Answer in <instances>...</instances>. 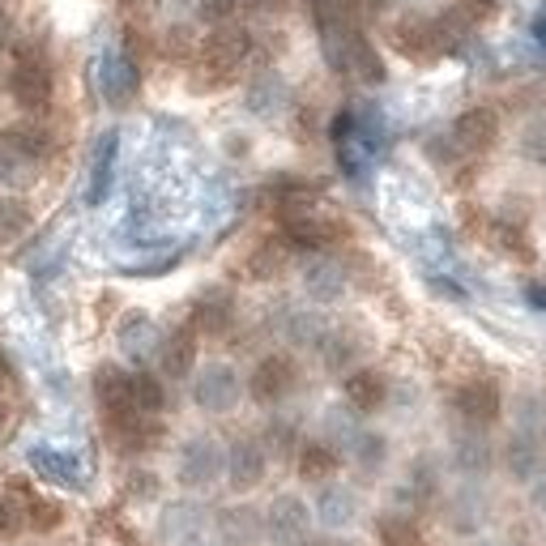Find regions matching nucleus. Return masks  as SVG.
<instances>
[{"mask_svg":"<svg viewBox=\"0 0 546 546\" xmlns=\"http://www.w3.org/2000/svg\"><path fill=\"white\" fill-rule=\"evenodd\" d=\"M248 56V35L235 26H218L210 39L201 47V69H205V82H227V77L244 64Z\"/></svg>","mask_w":546,"mask_h":546,"instance_id":"1","label":"nucleus"},{"mask_svg":"<svg viewBox=\"0 0 546 546\" xmlns=\"http://www.w3.org/2000/svg\"><path fill=\"white\" fill-rule=\"evenodd\" d=\"M13 99H18L26 111H43L52 103V69L39 52H22L18 56V69H13Z\"/></svg>","mask_w":546,"mask_h":546,"instance_id":"2","label":"nucleus"},{"mask_svg":"<svg viewBox=\"0 0 546 546\" xmlns=\"http://www.w3.org/2000/svg\"><path fill=\"white\" fill-rule=\"evenodd\" d=\"M239 393H244V389H239V376H235V367H227V363L205 367V372L192 380V401H197L201 410H210V414L235 410Z\"/></svg>","mask_w":546,"mask_h":546,"instance_id":"3","label":"nucleus"},{"mask_svg":"<svg viewBox=\"0 0 546 546\" xmlns=\"http://www.w3.org/2000/svg\"><path fill=\"white\" fill-rule=\"evenodd\" d=\"M453 406L457 414L465 419V427H491L495 419H500V410H504V397H500V384L495 380H470V384H461L457 397H453Z\"/></svg>","mask_w":546,"mask_h":546,"instance_id":"4","label":"nucleus"},{"mask_svg":"<svg viewBox=\"0 0 546 546\" xmlns=\"http://www.w3.org/2000/svg\"><path fill=\"white\" fill-rule=\"evenodd\" d=\"M218 474H227V453L214 440H188L180 448V483L184 487H210Z\"/></svg>","mask_w":546,"mask_h":546,"instance_id":"5","label":"nucleus"},{"mask_svg":"<svg viewBox=\"0 0 546 546\" xmlns=\"http://www.w3.org/2000/svg\"><path fill=\"white\" fill-rule=\"evenodd\" d=\"M299 384V367L295 359H286V355H269L256 363V372L248 380V393L261 401V406H273V401H282L286 393H291Z\"/></svg>","mask_w":546,"mask_h":546,"instance_id":"6","label":"nucleus"},{"mask_svg":"<svg viewBox=\"0 0 546 546\" xmlns=\"http://www.w3.org/2000/svg\"><path fill=\"white\" fill-rule=\"evenodd\" d=\"M495 137H500V120H495V111H487V107L461 111L453 124V146L461 154H487L495 146Z\"/></svg>","mask_w":546,"mask_h":546,"instance_id":"7","label":"nucleus"},{"mask_svg":"<svg viewBox=\"0 0 546 546\" xmlns=\"http://www.w3.org/2000/svg\"><path fill=\"white\" fill-rule=\"evenodd\" d=\"M265 465H269V457H265L261 440H235L231 453H227V483H231V491L244 495L252 487H261Z\"/></svg>","mask_w":546,"mask_h":546,"instance_id":"8","label":"nucleus"},{"mask_svg":"<svg viewBox=\"0 0 546 546\" xmlns=\"http://www.w3.org/2000/svg\"><path fill=\"white\" fill-rule=\"evenodd\" d=\"M265 525L278 542H303V534L312 529V508L299 495H278L265 512Z\"/></svg>","mask_w":546,"mask_h":546,"instance_id":"9","label":"nucleus"},{"mask_svg":"<svg viewBox=\"0 0 546 546\" xmlns=\"http://www.w3.org/2000/svg\"><path fill=\"white\" fill-rule=\"evenodd\" d=\"M137 86H141L137 64L128 60L124 52H107L103 64H99V90H103V99L116 103V107H124V103L137 94Z\"/></svg>","mask_w":546,"mask_h":546,"instance_id":"10","label":"nucleus"},{"mask_svg":"<svg viewBox=\"0 0 546 546\" xmlns=\"http://www.w3.org/2000/svg\"><path fill=\"white\" fill-rule=\"evenodd\" d=\"M116 154H120V137L116 133H103L99 146H94V158H90V188H86V201L90 205H103L107 201L111 180H116Z\"/></svg>","mask_w":546,"mask_h":546,"instance_id":"11","label":"nucleus"},{"mask_svg":"<svg viewBox=\"0 0 546 546\" xmlns=\"http://www.w3.org/2000/svg\"><path fill=\"white\" fill-rule=\"evenodd\" d=\"M30 465L35 474L47 478L56 487H82V465L73 453H60V448H30Z\"/></svg>","mask_w":546,"mask_h":546,"instance_id":"12","label":"nucleus"},{"mask_svg":"<svg viewBox=\"0 0 546 546\" xmlns=\"http://www.w3.org/2000/svg\"><path fill=\"white\" fill-rule=\"evenodd\" d=\"M158 363H163V376L184 380L192 372V363H197V329H192V325L175 329L167 342H163V355H158Z\"/></svg>","mask_w":546,"mask_h":546,"instance_id":"13","label":"nucleus"},{"mask_svg":"<svg viewBox=\"0 0 546 546\" xmlns=\"http://www.w3.org/2000/svg\"><path fill=\"white\" fill-rule=\"evenodd\" d=\"M355 512H359V504H355V491L350 487H325L316 495V521L320 525H329V529H346L350 521H355Z\"/></svg>","mask_w":546,"mask_h":546,"instance_id":"14","label":"nucleus"},{"mask_svg":"<svg viewBox=\"0 0 546 546\" xmlns=\"http://www.w3.org/2000/svg\"><path fill=\"white\" fill-rule=\"evenodd\" d=\"M504 465H508L512 478H521V483L538 478V470H542V440L512 436V440L504 444Z\"/></svg>","mask_w":546,"mask_h":546,"instance_id":"15","label":"nucleus"},{"mask_svg":"<svg viewBox=\"0 0 546 546\" xmlns=\"http://www.w3.org/2000/svg\"><path fill=\"white\" fill-rule=\"evenodd\" d=\"M384 397H389V384H384L380 372H350L346 376V401L355 410H380L384 406Z\"/></svg>","mask_w":546,"mask_h":546,"instance_id":"16","label":"nucleus"},{"mask_svg":"<svg viewBox=\"0 0 546 546\" xmlns=\"http://www.w3.org/2000/svg\"><path fill=\"white\" fill-rule=\"evenodd\" d=\"M453 461H457V470H465V474L487 470V465H491V444H487L483 431H478V427L461 431V436L453 440Z\"/></svg>","mask_w":546,"mask_h":546,"instance_id":"17","label":"nucleus"},{"mask_svg":"<svg viewBox=\"0 0 546 546\" xmlns=\"http://www.w3.org/2000/svg\"><path fill=\"white\" fill-rule=\"evenodd\" d=\"M303 286H308V295L316 303H333L346 291V273L329 261H316V265H308V273H303Z\"/></svg>","mask_w":546,"mask_h":546,"instance_id":"18","label":"nucleus"},{"mask_svg":"<svg viewBox=\"0 0 546 546\" xmlns=\"http://www.w3.org/2000/svg\"><path fill=\"white\" fill-rule=\"evenodd\" d=\"M231 325V295L227 291H210L201 303H197V312H192V329H201V333H227Z\"/></svg>","mask_w":546,"mask_h":546,"instance_id":"19","label":"nucleus"},{"mask_svg":"<svg viewBox=\"0 0 546 546\" xmlns=\"http://www.w3.org/2000/svg\"><path fill=\"white\" fill-rule=\"evenodd\" d=\"M333 470H337V453L329 444H303L299 448V478H308V483H325Z\"/></svg>","mask_w":546,"mask_h":546,"instance_id":"20","label":"nucleus"},{"mask_svg":"<svg viewBox=\"0 0 546 546\" xmlns=\"http://www.w3.org/2000/svg\"><path fill=\"white\" fill-rule=\"evenodd\" d=\"M517 436L546 440V397L542 393H525L517 401Z\"/></svg>","mask_w":546,"mask_h":546,"instance_id":"21","label":"nucleus"},{"mask_svg":"<svg viewBox=\"0 0 546 546\" xmlns=\"http://www.w3.org/2000/svg\"><path fill=\"white\" fill-rule=\"evenodd\" d=\"M120 346L128 350L133 359H141L146 350L154 346V325H150V316H141V312H128L120 320Z\"/></svg>","mask_w":546,"mask_h":546,"instance_id":"22","label":"nucleus"},{"mask_svg":"<svg viewBox=\"0 0 546 546\" xmlns=\"http://www.w3.org/2000/svg\"><path fill=\"white\" fill-rule=\"evenodd\" d=\"M30 231V214L22 201H0V244H18Z\"/></svg>","mask_w":546,"mask_h":546,"instance_id":"23","label":"nucleus"},{"mask_svg":"<svg viewBox=\"0 0 546 546\" xmlns=\"http://www.w3.org/2000/svg\"><path fill=\"white\" fill-rule=\"evenodd\" d=\"M26 500L30 495H0V538H18L26 529Z\"/></svg>","mask_w":546,"mask_h":546,"instance_id":"24","label":"nucleus"},{"mask_svg":"<svg viewBox=\"0 0 546 546\" xmlns=\"http://www.w3.org/2000/svg\"><path fill=\"white\" fill-rule=\"evenodd\" d=\"M64 521V508L56 500H43V495H30L26 500V525L39 529V534H47V529H56Z\"/></svg>","mask_w":546,"mask_h":546,"instance_id":"25","label":"nucleus"},{"mask_svg":"<svg viewBox=\"0 0 546 546\" xmlns=\"http://www.w3.org/2000/svg\"><path fill=\"white\" fill-rule=\"evenodd\" d=\"M133 401H137V410L141 414H158L163 410V384H158V376H150V372H137L133 376Z\"/></svg>","mask_w":546,"mask_h":546,"instance_id":"26","label":"nucleus"},{"mask_svg":"<svg viewBox=\"0 0 546 546\" xmlns=\"http://www.w3.org/2000/svg\"><path fill=\"white\" fill-rule=\"evenodd\" d=\"M380 542L384 546H423V538H419V529H414L406 517H380Z\"/></svg>","mask_w":546,"mask_h":546,"instance_id":"27","label":"nucleus"},{"mask_svg":"<svg viewBox=\"0 0 546 546\" xmlns=\"http://www.w3.org/2000/svg\"><path fill=\"white\" fill-rule=\"evenodd\" d=\"M521 154H525L534 167H546V116L529 120V124L521 128Z\"/></svg>","mask_w":546,"mask_h":546,"instance_id":"28","label":"nucleus"},{"mask_svg":"<svg viewBox=\"0 0 546 546\" xmlns=\"http://www.w3.org/2000/svg\"><path fill=\"white\" fill-rule=\"evenodd\" d=\"M320 350H325V363L329 367H346L350 359H355L359 355V346L355 342H350V337L346 333H325V337H320V342H316Z\"/></svg>","mask_w":546,"mask_h":546,"instance_id":"29","label":"nucleus"},{"mask_svg":"<svg viewBox=\"0 0 546 546\" xmlns=\"http://www.w3.org/2000/svg\"><path fill=\"white\" fill-rule=\"evenodd\" d=\"M282 244H265L261 252L252 256V265H248V273L252 278H273V273H282Z\"/></svg>","mask_w":546,"mask_h":546,"instance_id":"30","label":"nucleus"},{"mask_svg":"<svg viewBox=\"0 0 546 546\" xmlns=\"http://www.w3.org/2000/svg\"><path fill=\"white\" fill-rule=\"evenodd\" d=\"M350 453L359 457V465H367V470H376V465L384 461V440L380 436H355V444H350Z\"/></svg>","mask_w":546,"mask_h":546,"instance_id":"31","label":"nucleus"},{"mask_svg":"<svg viewBox=\"0 0 546 546\" xmlns=\"http://www.w3.org/2000/svg\"><path fill=\"white\" fill-rule=\"evenodd\" d=\"M273 99H282V82H278V77H261V82L252 86V107L256 111H269Z\"/></svg>","mask_w":546,"mask_h":546,"instance_id":"32","label":"nucleus"},{"mask_svg":"<svg viewBox=\"0 0 546 546\" xmlns=\"http://www.w3.org/2000/svg\"><path fill=\"white\" fill-rule=\"evenodd\" d=\"M227 529H231L235 542H252V538H256V534H252L256 517H252V512H227Z\"/></svg>","mask_w":546,"mask_h":546,"instance_id":"33","label":"nucleus"},{"mask_svg":"<svg viewBox=\"0 0 546 546\" xmlns=\"http://www.w3.org/2000/svg\"><path fill=\"white\" fill-rule=\"evenodd\" d=\"M201 512H167V534L171 538H180V529H188V534H192V529H201Z\"/></svg>","mask_w":546,"mask_h":546,"instance_id":"34","label":"nucleus"},{"mask_svg":"<svg viewBox=\"0 0 546 546\" xmlns=\"http://www.w3.org/2000/svg\"><path fill=\"white\" fill-rule=\"evenodd\" d=\"M495 235H500V244H504L512 256H525V261L534 256V252H529V244H525V235H521L517 227H495Z\"/></svg>","mask_w":546,"mask_h":546,"instance_id":"35","label":"nucleus"},{"mask_svg":"<svg viewBox=\"0 0 546 546\" xmlns=\"http://www.w3.org/2000/svg\"><path fill=\"white\" fill-rule=\"evenodd\" d=\"M239 5H244V0H201V13H205L210 22H227Z\"/></svg>","mask_w":546,"mask_h":546,"instance_id":"36","label":"nucleus"},{"mask_svg":"<svg viewBox=\"0 0 546 546\" xmlns=\"http://www.w3.org/2000/svg\"><path fill=\"white\" fill-rule=\"evenodd\" d=\"M491 9H495V0H461V5H457V13L465 22H483Z\"/></svg>","mask_w":546,"mask_h":546,"instance_id":"37","label":"nucleus"},{"mask_svg":"<svg viewBox=\"0 0 546 546\" xmlns=\"http://www.w3.org/2000/svg\"><path fill=\"white\" fill-rule=\"evenodd\" d=\"M525 299H529V308L546 312V282H529V286H525Z\"/></svg>","mask_w":546,"mask_h":546,"instance_id":"38","label":"nucleus"},{"mask_svg":"<svg viewBox=\"0 0 546 546\" xmlns=\"http://www.w3.org/2000/svg\"><path fill=\"white\" fill-rule=\"evenodd\" d=\"M244 5H248L252 13H282L286 0H244Z\"/></svg>","mask_w":546,"mask_h":546,"instance_id":"39","label":"nucleus"},{"mask_svg":"<svg viewBox=\"0 0 546 546\" xmlns=\"http://www.w3.org/2000/svg\"><path fill=\"white\" fill-rule=\"evenodd\" d=\"M431 286H436V291H440L444 299H457V303L465 299V291H461V286H457V282H444V278H431Z\"/></svg>","mask_w":546,"mask_h":546,"instance_id":"40","label":"nucleus"},{"mask_svg":"<svg viewBox=\"0 0 546 546\" xmlns=\"http://www.w3.org/2000/svg\"><path fill=\"white\" fill-rule=\"evenodd\" d=\"M529 35H534V39L546 47V5L534 13V22H529Z\"/></svg>","mask_w":546,"mask_h":546,"instance_id":"41","label":"nucleus"},{"mask_svg":"<svg viewBox=\"0 0 546 546\" xmlns=\"http://www.w3.org/2000/svg\"><path fill=\"white\" fill-rule=\"evenodd\" d=\"M9 35H13V22H9V9L0 5V47L9 43Z\"/></svg>","mask_w":546,"mask_h":546,"instance_id":"42","label":"nucleus"},{"mask_svg":"<svg viewBox=\"0 0 546 546\" xmlns=\"http://www.w3.org/2000/svg\"><path fill=\"white\" fill-rule=\"evenodd\" d=\"M5 419H9V410H5V406H0V427H5Z\"/></svg>","mask_w":546,"mask_h":546,"instance_id":"43","label":"nucleus"},{"mask_svg":"<svg viewBox=\"0 0 546 546\" xmlns=\"http://www.w3.org/2000/svg\"><path fill=\"white\" fill-rule=\"evenodd\" d=\"M0 376H9V367H5V359H0Z\"/></svg>","mask_w":546,"mask_h":546,"instance_id":"44","label":"nucleus"},{"mask_svg":"<svg viewBox=\"0 0 546 546\" xmlns=\"http://www.w3.org/2000/svg\"><path fill=\"white\" fill-rule=\"evenodd\" d=\"M487 546H495V542H487Z\"/></svg>","mask_w":546,"mask_h":546,"instance_id":"45","label":"nucleus"}]
</instances>
